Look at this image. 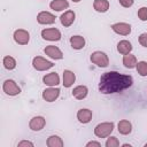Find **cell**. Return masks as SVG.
<instances>
[{
  "label": "cell",
  "instance_id": "6da1fadb",
  "mask_svg": "<svg viewBox=\"0 0 147 147\" xmlns=\"http://www.w3.org/2000/svg\"><path fill=\"white\" fill-rule=\"evenodd\" d=\"M133 84V78L130 75H123L117 71L105 72L100 77L99 91L102 94H114L119 93Z\"/></svg>",
  "mask_w": 147,
  "mask_h": 147
},
{
  "label": "cell",
  "instance_id": "7a4b0ae2",
  "mask_svg": "<svg viewBox=\"0 0 147 147\" xmlns=\"http://www.w3.org/2000/svg\"><path fill=\"white\" fill-rule=\"evenodd\" d=\"M114 131V123L113 122H103L98 124L94 127V134L98 138H107Z\"/></svg>",
  "mask_w": 147,
  "mask_h": 147
},
{
  "label": "cell",
  "instance_id": "3957f363",
  "mask_svg": "<svg viewBox=\"0 0 147 147\" xmlns=\"http://www.w3.org/2000/svg\"><path fill=\"white\" fill-rule=\"evenodd\" d=\"M91 62L92 63H94V64H96L98 67H100V68H106V67H108V64H109V57H108V55L106 54V53H103V52H101V51H95V52H93L92 54H91Z\"/></svg>",
  "mask_w": 147,
  "mask_h": 147
},
{
  "label": "cell",
  "instance_id": "277c9868",
  "mask_svg": "<svg viewBox=\"0 0 147 147\" xmlns=\"http://www.w3.org/2000/svg\"><path fill=\"white\" fill-rule=\"evenodd\" d=\"M2 90L7 95H10V96H15L21 93V87L13 79H6L2 84Z\"/></svg>",
  "mask_w": 147,
  "mask_h": 147
},
{
  "label": "cell",
  "instance_id": "5b68a950",
  "mask_svg": "<svg viewBox=\"0 0 147 147\" xmlns=\"http://www.w3.org/2000/svg\"><path fill=\"white\" fill-rule=\"evenodd\" d=\"M32 67L37 70V71H46L51 68L54 67V63L44 59L42 56H36L32 60Z\"/></svg>",
  "mask_w": 147,
  "mask_h": 147
},
{
  "label": "cell",
  "instance_id": "8992f818",
  "mask_svg": "<svg viewBox=\"0 0 147 147\" xmlns=\"http://www.w3.org/2000/svg\"><path fill=\"white\" fill-rule=\"evenodd\" d=\"M41 37L48 41H59L61 39V32L56 28H48L41 31Z\"/></svg>",
  "mask_w": 147,
  "mask_h": 147
},
{
  "label": "cell",
  "instance_id": "52a82bcc",
  "mask_svg": "<svg viewBox=\"0 0 147 147\" xmlns=\"http://www.w3.org/2000/svg\"><path fill=\"white\" fill-rule=\"evenodd\" d=\"M60 88L55 86H48L42 91V99L47 102H53L60 96Z\"/></svg>",
  "mask_w": 147,
  "mask_h": 147
},
{
  "label": "cell",
  "instance_id": "ba28073f",
  "mask_svg": "<svg viewBox=\"0 0 147 147\" xmlns=\"http://www.w3.org/2000/svg\"><path fill=\"white\" fill-rule=\"evenodd\" d=\"M14 40L18 45H26L30 41V33L24 29H17L14 32Z\"/></svg>",
  "mask_w": 147,
  "mask_h": 147
},
{
  "label": "cell",
  "instance_id": "9c48e42d",
  "mask_svg": "<svg viewBox=\"0 0 147 147\" xmlns=\"http://www.w3.org/2000/svg\"><path fill=\"white\" fill-rule=\"evenodd\" d=\"M111 29L115 33L121 34V36H129L131 33V25L125 22H118L114 23L111 25Z\"/></svg>",
  "mask_w": 147,
  "mask_h": 147
},
{
  "label": "cell",
  "instance_id": "30bf717a",
  "mask_svg": "<svg viewBox=\"0 0 147 147\" xmlns=\"http://www.w3.org/2000/svg\"><path fill=\"white\" fill-rule=\"evenodd\" d=\"M44 53L49 56L51 59L53 60H61L63 57V53L62 51L57 47V46H54V45H48L44 48Z\"/></svg>",
  "mask_w": 147,
  "mask_h": 147
},
{
  "label": "cell",
  "instance_id": "8fae6325",
  "mask_svg": "<svg viewBox=\"0 0 147 147\" xmlns=\"http://www.w3.org/2000/svg\"><path fill=\"white\" fill-rule=\"evenodd\" d=\"M45 124H46L45 117H42V116H34V117H32V118L30 119V122H29V127H30L32 131L38 132V131H41V130L44 129Z\"/></svg>",
  "mask_w": 147,
  "mask_h": 147
},
{
  "label": "cell",
  "instance_id": "7c38bea8",
  "mask_svg": "<svg viewBox=\"0 0 147 147\" xmlns=\"http://www.w3.org/2000/svg\"><path fill=\"white\" fill-rule=\"evenodd\" d=\"M37 21L39 24L49 25V24H53L55 22V16L49 11H40L37 15Z\"/></svg>",
  "mask_w": 147,
  "mask_h": 147
},
{
  "label": "cell",
  "instance_id": "4fadbf2b",
  "mask_svg": "<svg viewBox=\"0 0 147 147\" xmlns=\"http://www.w3.org/2000/svg\"><path fill=\"white\" fill-rule=\"evenodd\" d=\"M76 14L74 10H67L60 16V22L64 28H69L74 22H75Z\"/></svg>",
  "mask_w": 147,
  "mask_h": 147
},
{
  "label": "cell",
  "instance_id": "5bb4252c",
  "mask_svg": "<svg viewBox=\"0 0 147 147\" xmlns=\"http://www.w3.org/2000/svg\"><path fill=\"white\" fill-rule=\"evenodd\" d=\"M92 116H93L92 110H90L87 108H82L77 111V119L83 124H86V123L91 122Z\"/></svg>",
  "mask_w": 147,
  "mask_h": 147
},
{
  "label": "cell",
  "instance_id": "9a60e30c",
  "mask_svg": "<svg viewBox=\"0 0 147 147\" xmlns=\"http://www.w3.org/2000/svg\"><path fill=\"white\" fill-rule=\"evenodd\" d=\"M42 82L47 86H57L60 84V76L56 72H51L42 77Z\"/></svg>",
  "mask_w": 147,
  "mask_h": 147
},
{
  "label": "cell",
  "instance_id": "2e32d148",
  "mask_svg": "<svg viewBox=\"0 0 147 147\" xmlns=\"http://www.w3.org/2000/svg\"><path fill=\"white\" fill-rule=\"evenodd\" d=\"M117 130L123 136H126V134H130L132 132V124L131 122H129L127 119H122L118 122L117 124Z\"/></svg>",
  "mask_w": 147,
  "mask_h": 147
},
{
  "label": "cell",
  "instance_id": "e0dca14e",
  "mask_svg": "<svg viewBox=\"0 0 147 147\" xmlns=\"http://www.w3.org/2000/svg\"><path fill=\"white\" fill-rule=\"evenodd\" d=\"M88 93V88L85 85H78L72 90V95L74 98H76L77 100H83L87 96Z\"/></svg>",
  "mask_w": 147,
  "mask_h": 147
},
{
  "label": "cell",
  "instance_id": "ac0fdd59",
  "mask_svg": "<svg viewBox=\"0 0 147 147\" xmlns=\"http://www.w3.org/2000/svg\"><path fill=\"white\" fill-rule=\"evenodd\" d=\"M76 80V76L71 70H64L63 71V86L64 87H71Z\"/></svg>",
  "mask_w": 147,
  "mask_h": 147
},
{
  "label": "cell",
  "instance_id": "d6986e66",
  "mask_svg": "<svg viewBox=\"0 0 147 147\" xmlns=\"http://www.w3.org/2000/svg\"><path fill=\"white\" fill-rule=\"evenodd\" d=\"M51 9L55 10V11H62L64 9H68L69 7V2L67 0H53L49 3Z\"/></svg>",
  "mask_w": 147,
  "mask_h": 147
},
{
  "label": "cell",
  "instance_id": "ffe728a7",
  "mask_svg": "<svg viewBox=\"0 0 147 147\" xmlns=\"http://www.w3.org/2000/svg\"><path fill=\"white\" fill-rule=\"evenodd\" d=\"M70 45L74 49H82L85 46V39L82 36H72L70 38Z\"/></svg>",
  "mask_w": 147,
  "mask_h": 147
},
{
  "label": "cell",
  "instance_id": "44dd1931",
  "mask_svg": "<svg viewBox=\"0 0 147 147\" xmlns=\"http://www.w3.org/2000/svg\"><path fill=\"white\" fill-rule=\"evenodd\" d=\"M123 64L127 69H133L137 65V57L133 54H131V53L125 54L123 56Z\"/></svg>",
  "mask_w": 147,
  "mask_h": 147
},
{
  "label": "cell",
  "instance_id": "7402d4cb",
  "mask_svg": "<svg viewBox=\"0 0 147 147\" xmlns=\"http://www.w3.org/2000/svg\"><path fill=\"white\" fill-rule=\"evenodd\" d=\"M117 51H118V53H121L123 55L129 54L132 51V45L129 40H121L117 44Z\"/></svg>",
  "mask_w": 147,
  "mask_h": 147
},
{
  "label": "cell",
  "instance_id": "603a6c76",
  "mask_svg": "<svg viewBox=\"0 0 147 147\" xmlns=\"http://www.w3.org/2000/svg\"><path fill=\"white\" fill-rule=\"evenodd\" d=\"M93 8L94 10L99 13H106L109 9V1L108 0H94Z\"/></svg>",
  "mask_w": 147,
  "mask_h": 147
},
{
  "label": "cell",
  "instance_id": "cb8c5ba5",
  "mask_svg": "<svg viewBox=\"0 0 147 147\" xmlns=\"http://www.w3.org/2000/svg\"><path fill=\"white\" fill-rule=\"evenodd\" d=\"M46 145L48 147H62L64 144H63V140L59 137V136H49L46 140Z\"/></svg>",
  "mask_w": 147,
  "mask_h": 147
},
{
  "label": "cell",
  "instance_id": "d4e9b609",
  "mask_svg": "<svg viewBox=\"0 0 147 147\" xmlns=\"http://www.w3.org/2000/svg\"><path fill=\"white\" fill-rule=\"evenodd\" d=\"M2 64H3V67H5L7 70H13V69L16 68V60H15L13 56L7 55V56H5L3 60H2Z\"/></svg>",
  "mask_w": 147,
  "mask_h": 147
},
{
  "label": "cell",
  "instance_id": "484cf974",
  "mask_svg": "<svg viewBox=\"0 0 147 147\" xmlns=\"http://www.w3.org/2000/svg\"><path fill=\"white\" fill-rule=\"evenodd\" d=\"M136 69L140 76H147V62L146 61H139L137 62Z\"/></svg>",
  "mask_w": 147,
  "mask_h": 147
},
{
  "label": "cell",
  "instance_id": "4316f807",
  "mask_svg": "<svg viewBox=\"0 0 147 147\" xmlns=\"http://www.w3.org/2000/svg\"><path fill=\"white\" fill-rule=\"evenodd\" d=\"M105 145H106V147H118L119 146V140L116 137H109Z\"/></svg>",
  "mask_w": 147,
  "mask_h": 147
},
{
  "label": "cell",
  "instance_id": "83f0119b",
  "mask_svg": "<svg viewBox=\"0 0 147 147\" xmlns=\"http://www.w3.org/2000/svg\"><path fill=\"white\" fill-rule=\"evenodd\" d=\"M138 17L140 21H147V7H141L138 10Z\"/></svg>",
  "mask_w": 147,
  "mask_h": 147
},
{
  "label": "cell",
  "instance_id": "f1b7e54d",
  "mask_svg": "<svg viewBox=\"0 0 147 147\" xmlns=\"http://www.w3.org/2000/svg\"><path fill=\"white\" fill-rule=\"evenodd\" d=\"M138 40H139V44L141 46H144V47L147 48V33H141L139 36V39Z\"/></svg>",
  "mask_w": 147,
  "mask_h": 147
},
{
  "label": "cell",
  "instance_id": "f546056e",
  "mask_svg": "<svg viewBox=\"0 0 147 147\" xmlns=\"http://www.w3.org/2000/svg\"><path fill=\"white\" fill-rule=\"evenodd\" d=\"M118 1H119L121 6L124 7V8H129V7H131V6L133 5V2H134V0H118Z\"/></svg>",
  "mask_w": 147,
  "mask_h": 147
},
{
  "label": "cell",
  "instance_id": "4dcf8cb0",
  "mask_svg": "<svg viewBox=\"0 0 147 147\" xmlns=\"http://www.w3.org/2000/svg\"><path fill=\"white\" fill-rule=\"evenodd\" d=\"M23 146H30V147H33V142L29 141V140H22L17 144V147H23Z\"/></svg>",
  "mask_w": 147,
  "mask_h": 147
},
{
  "label": "cell",
  "instance_id": "1f68e13d",
  "mask_svg": "<svg viewBox=\"0 0 147 147\" xmlns=\"http://www.w3.org/2000/svg\"><path fill=\"white\" fill-rule=\"evenodd\" d=\"M91 146H96V147H100V146H101V144H100L99 141H94V140H92V141H88V142L86 144V147H91Z\"/></svg>",
  "mask_w": 147,
  "mask_h": 147
},
{
  "label": "cell",
  "instance_id": "d6a6232c",
  "mask_svg": "<svg viewBox=\"0 0 147 147\" xmlns=\"http://www.w3.org/2000/svg\"><path fill=\"white\" fill-rule=\"evenodd\" d=\"M131 147V144H123V147Z\"/></svg>",
  "mask_w": 147,
  "mask_h": 147
},
{
  "label": "cell",
  "instance_id": "836d02e7",
  "mask_svg": "<svg viewBox=\"0 0 147 147\" xmlns=\"http://www.w3.org/2000/svg\"><path fill=\"white\" fill-rule=\"evenodd\" d=\"M72 1H74V2H79L80 0H72Z\"/></svg>",
  "mask_w": 147,
  "mask_h": 147
},
{
  "label": "cell",
  "instance_id": "e575fe53",
  "mask_svg": "<svg viewBox=\"0 0 147 147\" xmlns=\"http://www.w3.org/2000/svg\"><path fill=\"white\" fill-rule=\"evenodd\" d=\"M145 147H147V142H146V144H145Z\"/></svg>",
  "mask_w": 147,
  "mask_h": 147
}]
</instances>
